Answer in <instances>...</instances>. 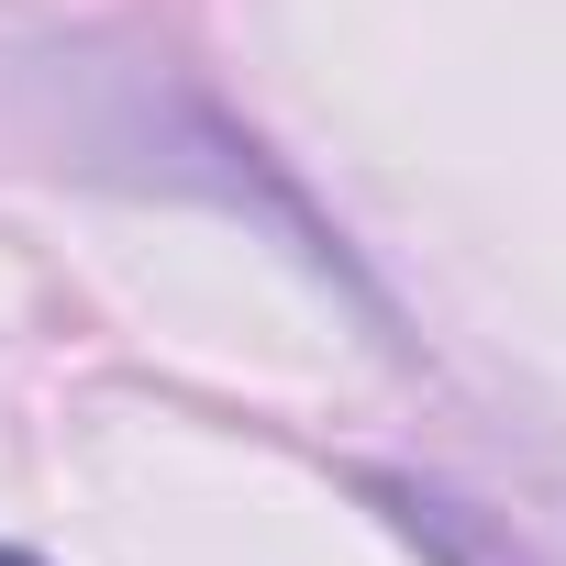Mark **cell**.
Listing matches in <instances>:
<instances>
[{
    "mask_svg": "<svg viewBox=\"0 0 566 566\" xmlns=\"http://www.w3.org/2000/svg\"><path fill=\"white\" fill-rule=\"evenodd\" d=\"M0 566H34V555H0Z\"/></svg>",
    "mask_w": 566,
    "mask_h": 566,
    "instance_id": "cell-1",
    "label": "cell"
}]
</instances>
